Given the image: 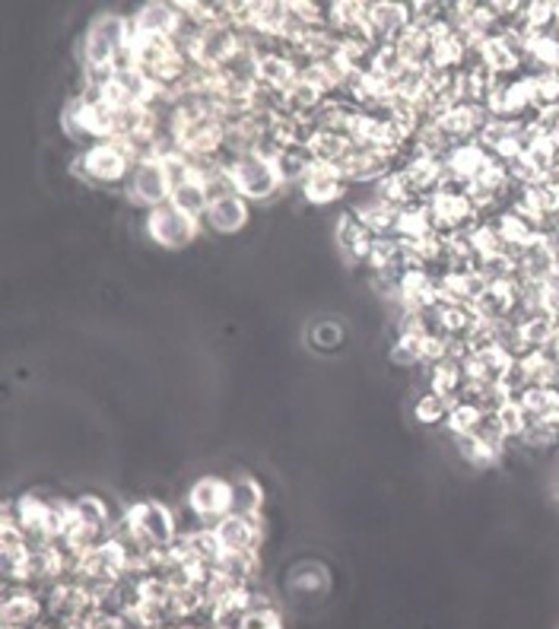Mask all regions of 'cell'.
Here are the masks:
<instances>
[{
  "label": "cell",
  "mask_w": 559,
  "mask_h": 629,
  "mask_svg": "<svg viewBox=\"0 0 559 629\" xmlns=\"http://www.w3.org/2000/svg\"><path fill=\"white\" fill-rule=\"evenodd\" d=\"M172 204H175L179 210L191 214V217L204 220V214H207V207H210V194H207L204 179L197 176V179H191L185 185L175 188V191H172Z\"/></svg>",
  "instance_id": "25"
},
{
  "label": "cell",
  "mask_w": 559,
  "mask_h": 629,
  "mask_svg": "<svg viewBox=\"0 0 559 629\" xmlns=\"http://www.w3.org/2000/svg\"><path fill=\"white\" fill-rule=\"evenodd\" d=\"M481 420H484V410L467 404V401H458L454 408L448 410L446 426L448 433H451V439H461V436H471L481 426Z\"/></svg>",
  "instance_id": "28"
},
{
  "label": "cell",
  "mask_w": 559,
  "mask_h": 629,
  "mask_svg": "<svg viewBox=\"0 0 559 629\" xmlns=\"http://www.w3.org/2000/svg\"><path fill=\"white\" fill-rule=\"evenodd\" d=\"M217 569H220L223 576H229V579L242 582V585H252V582L258 579V572H262V559H258V551L223 554L220 563H217Z\"/></svg>",
  "instance_id": "24"
},
{
  "label": "cell",
  "mask_w": 559,
  "mask_h": 629,
  "mask_svg": "<svg viewBox=\"0 0 559 629\" xmlns=\"http://www.w3.org/2000/svg\"><path fill=\"white\" fill-rule=\"evenodd\" d=\"M448 410H451L448 401H442V398L433 395V391H426V395L416 401L413 416H416V423H423V426H439V423H446L448 420Z\"/></svg>",
  "instance_id": "31"
},
{
  "label": "cell",
  "mask_w": 559,
  "mask_h": 629,
  "mask_svg": "<svg viewBox=\"0 0 559 629\" xmlns=\"http://www.w3.org/2000/svg\"><path fill=\"white\" fill-rule=\"evenodd\" d=\"M74 521L83 524V528H93V531L106 534V537H109V531H112L114 524L112 512H109V503H106L102 496H93V493L76 496L74 499Z\"/></svg>",
  "instance_id": "22"
},
{
  "label": "cell",
  "mask_w": 559,
  "mask_h": 629,
  "mask_svg": "<svg viewBox=\"0 0 559 629\" xmlns=\"http://www.w3.org/2000/svg\"><path fill=\"white\" fill-rule=\"evenodd\" d=\"M134 29L153 33V36L179 38L185 33V20L179 13V3H144L134 16H131Z\"/></svg>",
  "instance_id": "13"
},
{
  "label": "cell",
  "mask_w": 559,
  "mask_h": 629,
  "mask_svg": "<svg viewBox=\"0 0 559 629\" xmlns=\"http://www.w3.org/2000/svg\"><path fill=\"white\" fill-rule=\"evenodd\" d=\"M554 33L559 36V3H554Z\"/></svg>",
  "instance_id": "36"
},
{
  "label": "cell",
  "mask_w": 559,
  "mask_h": 629,
  "mask_svg": "<svg viewBox=\"0 0 559 629\" xmlns=\"http://www.w3.org/2000/svg\"><path fill=\"white\" fill-rule=\"evenodd\" d=\"M144 222H147L149 242L166 249V252H182L191 242H197V235L204 232V220L179 210L172 201L156 207V210H147Z\"/></svg>",
  "instance_id": "5"
},
{
  "label": "cell",
  "mask_w": 559,
  "mask_h": 629,
  "mask_svg": "<svg viewBox=\"0 0 559 629\" xmlns=\"http://www.w3.org/2000/svg\"><path fill=\"white\" fill-rule=\"evenodd\" d=\"M235 629H283V620L267 604V607H252L248 614H242V620L235 624Z\"/></svg>",
  "instance_id": "34"
},
{
  "label": "cell",
  "mask_w": 559,
  "mask_h": 629,
  "mask_svg": "<svg viewBox=\"0 0 559 629\" xmlns=\"http://www.w3.org/2000/svg\"><path fill=\"white\" fill-rule=\"evenodd\" d=\"M454 445H458V455H461L471 468H477V471H486V468L499 464V458H502V455H496L493 448H486L477 436H461V439H454Z\"/></svg>",
  "instance_id": "29"
},
{
  "label": "cell",
  "mask_w": 559,
  "mask_h": 629,
  "mask_svg": "<svg viewBox=\"0 0 559 629\" xmlns=\"http://www.w3.org/2000/svg\"><path fill=\"white\" fill-rule=\"evenodd\" d=\"M41 629H64V627H51V624H45V627Z\"/></svg>",
  "instance_id": "37"
},
{
  "label": "cell",
  "mask_w": 559,
  "mask_h": 629,
  "mask_svg": "<svg viewBox=\"0 0 559 629\" xmlns=\"http://www.w3.org/2000/svg\"><path fill=\"white\" fill-rule=\"evenodd\" d=\"M299 191H302V197H305L308 204L325 207V204H335V201H340V197L350 191V185H347V179L340 176V169H337V166L312 162V166H308V172H305V179L299 182Z\"/></svg>",
  "instance_id": "11"
},
{
  "label": "cell",
  "mask_w": 559,
  "mask_h": 629,
  "mask_svg": "<svg viewBox=\"0 0 559 629\" xmlns=\"http://www.w3.org/2000/svg\"><path fill=\"white\" fill-rule=\"evenodd\" d=\"M433 232H436V226H433V217H429V207H426V201H420V204H413L408 210H401L394 239H401V242H420V239H426V235H433Z\"/></svg>",
  "instance_id": "23"
},
{
  "label": "cell",
  "mask_w": 559,
  "mask_h": 629,
  "mask_svg": "<svg viewBox=\"0 0 559 629\" xmlns=\"http://www.w3.org/2000/svg\"><path fill=\"white\" fill-rule=\"evenodd\" d=\"M137 207L144 210H156L162 204L172 201V179L166 172V166L159 159H147V162H137L134 166V176L127 182V191H124Z\"/></svg>",
  "instance_id": "7"
},
{
  "label": "cell",
  "mask_w": 559,
  "mask_h": 629,
  "mask_svg": "<svg viewBox=\"0 0 559 629\" xmlns=\"http://www.w3.org/2000/svg\"><path fill=\"white\" fill-rule=\"evenodd\" d=\"M353 214L360 217V222L373 232L375 239H394L398 232V220H401V210L385 204V201H369V204H360L353 207Z\"/></svg>",
  "instance_id": "18"
},
{
  "label": "cell",
  "mask_w": 559,
  "mask_h": 629,
  "mask_svg": "<svg viewBox=\"0 0 559 629\" xmlns=\"http://www.w3.org/2000/svg\"><path fill=\"white\" fill-rule=\"evenodd\" d=\"M131 16H118V13H102L96 16L80 41V61L83 71L86 68H114L121 71H134V58H131Z\"/></svg>",
  "instance_id": "1"
},
{
  "label": "cell",
  "mask_w": 559,
  "mask_h": 629,
  "mask_svg": "<svg viewBox=\"0 0 559 629\" xmlns=\"http://www.w3.org/2000/svg\"><path fill=\"white\" fill-rule=\"evenodd\" d=\"M187 512L200 524H220L232 512V481L217 477V474H204L187 486Z\"/></svg>",
  "instance_id": "6"
},
{
  "label": "cell",
  "mask_w": 559,
  "mask_h": 629,
  "mask_svg": "<svg viewBox=\"0 0 559 629\" xmlns=\"http://www.w3.org/2000/svg\"><path fill=\"white\" fill-rule=\"evenodd\" d=\"M423 350H426V334H398V340L391 347V360L398 366H420Z\"/></svg>",
  "instance_id": "30"
},
{
  "label": "cell",
  "mask_w": 559,
  "mask_h": 629,
  "mask_svg": "<svg viewBox=\"0 0 559 629\" xmlns=\"http://www.w3.org/2000/svg\"><path fill=\"white\" fill-rule=\"evenodd\" d=\"M296 80L299 71L293 58H290V51H283V48L262 51V58H258V86L270 89V93H287Z\"/></svg>",
  "instance_id": "17"
},
{
  "label": "cell",
  "mask_w": 559,
  "mask_h": 629,
  "mask_svg": "<svg viewBox=\"0 0 559 629\" xmlns=\"http://www.w3.org/2000/svg\"><path fill=\"white\" fill-rule=\"evenodd\" d=\"M245 519H264V486L255 477H235L232 481V512Z\"/></svg>",
  "instance_id": "21"
},
{
  "label": "cell",
  "mask_w": 559,
  "mask_h": 629,
  "mask_svg": "<svg viewBox=\"0 0 559 629\" xmlns=\"http://www.w3.org/2000/svg\"><path fill=\"white\" fill-rule=\"evenodd\" d=\"M127 524L134 528V534L147 544L149 551H166L179 541V521L175 512L159 503V499H144V503H134L121 512Z\"/></svg>",
  "instance_id": "4"
},
{
  "label": "cell",
  "mask_w": 559,
  "mask_h": 629,
  "mask_svg": "<svg viewBox=\"0 0 559 629\" xmlns=\"http://www.w3.org/2000/svg\"><path fill=\"white\" fill-rule=\"evenodd\" d=\"M175 547L182 551L187 563L210 566V569H217L220 556L226 554L217 528H210V524H197V528H191V531H182L179 541H175Z\"/></svg>",
  "instance_id": "12"
},
{
  "label": "cell",
  "mask_w": 559,
  "mask_h": 629,
  "mask_svg": "<svg viewBox=\"0 0 559 629\" xmlns=\"http://www.w3.org/2000/svg\"><path fill=\"white\" fill-rule=\"evenodd\" d=\"M471 436H477L486 448H493L496 455H506V448H509V436H506V430L499 426V420L493 416V413H484V420H481V426L471 433Z\"/></svg>",
  "instance_id": "32"
},
{
  "label": "cell",
  "mask_w": 559,
  "mask_h": 629,
  "mask_svg": "<svg viewBox=\"0 0 559 629\" xmlns=\"http://www.w3.org/2000/svg\"><path fill=\"white\" fill-rule=\"evenodd\" d=\"M489 162H493V156L477 141H471V144H458L448 153L446 172L448 179H454V182H461V185L467 188L471 182H477L484 176V169Z\"/></svg>",
  "instance_id": "16"
},
{
  "label": "cell",
  "mask_w": 559,
  "mask_h": 629,
  "mask_svg": "<svg viewBox=\"0 0 559 629\" xmlns=\"http://www.w3.org/2000/svg\"><path fill=\"white\" fill-rule=\"evenodd\" d=\"M464 385H467V378H464V372H461V366L454 360H446L439 366H429V391L439 395L451 408L464 398Z\"/></svg>",
  "instance_id": "20"
},
{
  "label": "cell",
  "mask_w": 559,
  "mask_h": 629,
  "mask_svg": "<svg viewBox=\"0 0 559 629\" xmlns=\"http://www.w3.org/2000/svg\"><path fill=\"white\" fill-rule=\"evenodd\" d=\"M337 245L347 258L353 264H369V255L375 249V235L360 222V217L353 210H347L340 220H337Z\"/></svg>",
  "instance_id": "15"
},
{
  "label": "cell",
  "mask_w": 559,
  "mask_h": 629,
  "mask_svg": "<svg viewBox=\"0 0 559 629\" xmlns=\"http://www.w3.org/2000/svg\"><path fill=\"white\" fill-rule=\"evenodd\" d=\"M340 340H343V331H340V325H337V322H321V325H315L312 343H315L318 350H331V347H340Z\"/></svg>",
  "instance_id": "35"
},
{
  "label": "cell",
  "mask_w": 559,
  "mask_h": 629,
  "mask_svg": "<svg viewBox=\"0 0 559 629\" xmlns=\"http://www.w3.org/2000/svg\"><path fill=\"white\" fill-rule=\"evenodd\" d=\"M493 416L499 420V426L506 430V436H509L512 443H519L524 433H527V426H531V416H527V410L522 408L519 398H509L506 404H499Z\"/></svg>",
  "instance_id": "27"
},
{
  "label": "cell",
  "mask_w": 559,
  "mask_h": 629,
  "mask_svg": "<svg viewBox=\"0 0 559 629\" xmlns=\"http://www.w3.org/2000/svg\"><path fill=\"white\" fill-rule=\"evenodd\" d=\"M274 162H277V169H280L283 185H299V182L305 179L308 166H312V156H308L305 147H287Z\"/></svg>",
  "instance_id": "26"
},
{
  "label": "cell",
  "mask_w": 559,
  "mask_h": 629,
  "mask_svg": "<svg viewBox=\"0 0 559 629\" xmlns=\"http://www.w3.org/2000/svg\"><path fill=\"white\" fill-rule=\"evenodd\" d=\"M220 534L226 554L239 551H262L264 541V519H245V516H226L220 524H214Z\"/></svg>",
  "instance_id": "14"
},
{
  "label": "cell",
  "mask_w": 559,
  "mask_h": 629,
  "mask_svg": "<svg viewBox=\"0 0 559 629\" xmlns=\"http://www.w3.org/2000/svg\"><path fill=\"white\" fill-rule=\"evenodd\" d=\"M398 169V159L388 153H375V149L353 147V153L340 162V176L347 179V185H369L381 182Z\"/></svg>",
  "instance_id": "10"
},
{
  "label": "cell",
  "mask_w": 559,
  "mask_h": 629,
  "mask_svg": "<svg viewBox=\"0 0 559 629\" xmlns=\"http://www.w3.org/2000/svg\"><path fill=\"white\" fill-rule=\"evenodd\" d=\"M134 153L124 147L121 141H99V144H89L76 153L74 172L93 188H102V191H127V182L134 176Z\"/></svg>",
  "instance_id": "2"
},
{
  "label": "cell",
  "mask_w": 559,
  "mask_h": 629,
  "mask_svg": "<svg viewBox=\"0 0 559 629\" xmlns=\"http://www.w3.org/2000/svg\"><path fill=\"white\" fill-rule=\"evenodd\" d=\"M226 172L232 188L245 197V201H270L277 191H283L280 169L270 156L264 153H245L235 159H226Z\"/></svg>",
  "instance_id": "3"
},
{
  "label": "cell",
  "mask_w": 559,
  "mask_h": 629,
  "mask_svg": "<svg viewBox=\"0 0 559 629\" xmlns=\"http://www.w3.org/2000/svg\"><path fill=\"white\" fill-rule=\"evenodd\" d=\"M252 220V201H245L239 191H229L210 201L207 214H204V229L217 232V235H235L242 232Z\"/></svg>",
  "instance_id": "9"
},
{
  "label": "cell",
  "mask_w": 559,
  "mask_h": 629,
  "mask_svg": "<svg viewBox=\"0 0 559 629\" xmlns=\"http://www.w3.org/2000/svg\"><path fill=\"white\" fill-rule=\"evenodd\" d=\"M3 629H41L45 627V597L36 589L7 585L0 604Z\"/></svg>",
  "instance_id": "8"
},
{
  "label": "cell",
  "mask_w": 559,
  "mask_h": 629,
  "mask_svg": "<svg viewBox=\"0 0 559 629\" xmlns=\"http://www.w3.org/2000/svg\"><path fill=\"white\" fill-rule=\"evenodd\" d=\"M531 83H534V106H537V111L559 106V74H531Z\"/></svg>",
  "instance_id": "33"
},
{
  "label": "cell",
  "mask_w": 559,
  "mask_h": 629,
  "mask_svg": "<svg viewBox=\"0 0 559 629\" xmlns=\"http://www.w3.org/2000/svg\"><path fill=\"white\" fill-rule=\"evenodd\" d=\"M312 162H325V166H337L353 153V141L347 134H335V131H315L312 141L305 144Z\"/></svg>",
  "instance_id": "19"
}]
</instances>
